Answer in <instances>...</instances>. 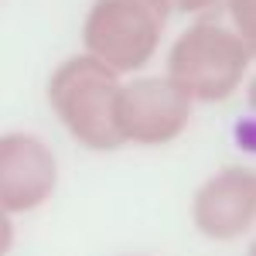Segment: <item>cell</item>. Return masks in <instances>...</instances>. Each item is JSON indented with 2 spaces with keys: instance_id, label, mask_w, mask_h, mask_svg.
<instances>
[{
  "instance_id": "5",
  "label": "cell",
  "mask_w": 256,
  "mask_h": 256,
  "mask_svg": "<svg viewBox=\"0 0 256 256\" xmlns=\"http://www.w3.org/2000/svg\"><path fill=\"white\" fill-rule=\"evenodd\" d=\"M58 160L34 134H0V208L7 216L34 212L55 195Z\"/></svg>"
},
{
  "instance_id": "2",
  "label": "cell",
  "mask_w": 256,
  "mask_h": 256,
  "mask_svg": "<svg viewBox=\"0 0 256 256\" xmlns=\"http://www.w3.org/2000/svg\"><path fill=\"white\" fill-rule=\"evenodd\" d=\"M120 76L92 55H72L52 72L48 102L68 137L86 150H116L123 147L116 130Z\"/></svg>"
},
{
  "instance_id": "6",
  "label": "cell",
  "mask_w": 256,
  "mask_h": 256,
  "mask_svg": "<svg viewBox=\"0 0 256 256\" xmlns=\"http://www.w3.org/2000/svg\"><path fill=\"white\" fill-rule=\"evenodd\" d=\"M256 218V174L246 164L222 168L192 198V222L212 242H236L253 229Z\"/></svg>"
},
{
  "instance_id": "3",
  "label": "cell",
  "mask_w": 256,
  "mask_h": 256,
  "mask_svg": "<svg viewBox=\"0 0 256 256\" xmlns=\"http://www.w3.org/2000/svg\"><path fill=\"white\" fill-rule=\"evenodd\" d=\"M171 20V0H92L82 44L86 55L99 58L116 76L140 72L158 55Z\"/></svg>"
},
{
  "instance_id": "9",
  "label": "cell",
  "mask_w": 256,
  "mask_h": 256,
  "mask_svg": "<svg viewBox=\"0 0 256 256\" xmlns=\"http://www.w3.org/2000/svg\"><path fill=\"white\" fill-rule=\"evenodd\" d=\"M10 242H14V222H10V216L0 208V256L10 253Z\"/></svg>"
},
{
  "instance_id": "8",
  "label": "cell",
  "mask_w": 256,
  "mask_h": 256,
  "mask_svg": "<svg viewBox=\"0 0 256 256\" xmlns=\"http://www.w3.org/2000/svg\"><path fill=\"white\" fill-rule=\"evenodd\" d=\"M218 0H171V10H181V14H205L212 10Z\"/></svg>"
},
{
  "instance_id": "4",
  "label": "cell",
  "mask_w": 256,
  "mask_h": 256,
  "mask_svg": "<svg viewBox=\"0 0 256 256\" xmlns=\"http://www.w3.org/2000/svg\"><path fill=\"white\" fill-rule=\"evenodd\" d=\"M192 99L168 76H144L120 86L116 130L123 144L164 147L188 130Z\"/></svg>"
},
{
  "instance_id": "1",
  "label": "cell",
  "mask_w": 256,
  "mask_h": 256,
  "mask_svg": "<svg viewBox=\"0 0 256 256\" xmlns=\"http://www.w3.org/2000/svg\"><path fill=\"white\" fill-rule=\"evenodd\" d=\"M256 44L239 38L229 24L216 18H198L174 38L168 52V79L192 102H226L236 96L250 65Z\"/></svg>"
},
{
  "instance_id": "7",
  "label": "cell",
  "mask_w": 256,
  "mask_h": 256,
  "mask_svg": "<svg viewBox=\"0 0 256 256\" xmlns=\"http://www.w3.org/2000/svg\"><path fill=\"white\" fill-rule=\"evenodd\" d=\"M226 10H229V20H232L229 28L239 38L256 44V0H226Z\"/></svg>"
}]
</instances>
